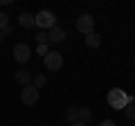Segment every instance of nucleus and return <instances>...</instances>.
Wrapping results in <instances>:
<instances>
[{
  "label": "nucleus",
  "mask_w": 135,
  "mask_h": 126,
  "mask_svg": "<svg viewBox=\"0 0 135 126\" xmlns=\"http://www.w3.org/2000/svg\"><path fill=\"white\" fill-rule=\"evenodd\" d=\"M38 97H41V92L36 90L32 83H29V86H25L23 90H20V101H23L25 106H34V104L38 101Z\"/></svg>",
  "instance_id": "obj_5"
},
{
  "label": "nucleus",
  "mask_w": 135,
  "mask_h": 126,
  "mask_svg": "<svg viewBox=\"0 0 135 126\" xmlns=\"http://www.w3.org/2000/svg\"><path fill=\"white\" fill-rule=\"evenodd\" d=\"M90 117H92L90 108H70V110H68V115H65V119L70 122V124H77V122L88 124V122H90Z\"/></svg>",
  "instance_id": "obj_3"
},
{
  "label": "nucleus",
  "mask_w": 135,
  "mask_h": 126,
  "mask_svg": "<svg viewBox=\"0 0 135 126\" xmlns=\"http://www.w3.org/2000/svg\"><path fill=\"white\" fill-rule=\"evenodd\" d=\"M2 38H5V36H2V32H0V43H2Z\"/></svg>",
  "instance_id": "obj_19"
},
{
  "label": "nucleus",
  "mask_w": 135,
  "mask_h": 126,
  "mask_svg": "<svg viewBox=\"0 0 135 126\" xmlns=\"http://www.w3.org/2000/svg\"><path fill=\"white\" fill-rule=\"evenodd\" d=\"M77 29L81 32L83 36L92 34V32H95V18H92L90 14H81V16L77 18Z\"/></svg>",
  "instance_id": "obj_4"
},
{
  "label": "nucleus",
  "mask_w": 135,
  "mask_h": 126,
  "mask_svg": "<svg viewBox=\"0 0 135 126\" xmlns=\"http://www.w3.org/2000/svg\"><path fill=\"white\" fill-rule=\"evenodd\" d=\"M124 115L128 117V119H135V101H131L128 106L124 108Z\"/></svg>",
  "instance_id": "obj_14"
},
{
  "label": "nucleus",
  "mask_w": 135,
  "mask_h": 126,
  "mask_svg": "<svg viewBox=\"0 0 135 126\" xmlns=\"http://www.w3.org/2000/svg\"><path fill=\"white\" fill-rule=\"evenodd\" d=\"M14 59L23 65V63H27L29 59H32V50H29V45H25V43H18L14 47Z\"/></svg>",
  "instance_id": "obj_7"
},
{
  "label": "nucleus",
  "mask_w": 135,
  "mask_h": 126,
  "mask_svg": "<svg viewBox=\"0 0 135 126\" xmlns=\"http://www.w3.org/2000/svg\"><path fill=\"white\" fill-rule=\"evenodd\" d=\"M45 83H47V79H45V74H36V77H34V83H32V86L36 88V90H41V88H43Z\"/></svg>",
  "instance_id": "obj_12"
},
{
  "label": "nucleus",
  "mask_w": 135,
  "mask_h": 126,
  "mask_svg": "<svg viewBox=\"0 0 135 126\" xmlns=\"http://www.w3.org/2000/svg\"><path fill=\"white\" fill-rule=\"evenodd\" d=\"M43 63H45V68H47L50 72H56V70L63 68V54L61 52H50L47 56L43 59Z\"/></svg>",
  "instance_id": "obj_6"
},
{
  "label": "nucleus",
  "mask_w": 135,
  "mask_h": 126,
  "mask_svg": "<svg viewBox=\"0 0 135 126\" xmlns=\"http://www.w3.org/2000/svg\"><path fill=\"white\" fill-rule=\"evenodd\" d=\"M36 52H38V54H43V59H45V56L50 54V47H47V45H38V47H36Z\"/></svg>",
  "instance_id": "obj_16"
},
{
  "label": "nucleus",
  "mask_w": 135,
  "mask_h": 126,
  "mask_svg": "<svg viewBox=\"0 0 135 126\" xmlns=\"http://www.w3.org/2000/svg\"><path fill=\"white\" fill-rule=\"evenodd\" d=\"M101 126H115V122H113V119H104V122H101Z\"/></svg>",
  "instance_id": "obj_17"
},
{
  "label": "nucleus",
  "mask_w": 135,
  "mask_h": 126,
  "mask_svg": "<svg viewBox=\"0 0 135 126\" xmlns=\"http://www.w3.org/2000/svg\"><path fill=\"white\" fill-rule=\"evenodd\" d=\"M5 27H9V16H7L5 11H0V32H2Z\"/></svg>",
  "instance_id": "obj_15"
},
{
  "label": "nucleus",
  "mask_w": 135,
  "mask_h": 126,
  "mask_svg": "<svg viewBox=\"0 0 135 126\" xmlns=\"http://www.w3.org/2000/svg\"><path fill=\"white\" fill-rule=\"evenodd\" d=\"M86 45H88V47H99V45H101V36L97 34V32L88 34L86 36Z\"/></svg>",
  "instance_id": "obj_11"
},
{
  "label": "nucleus",
  "mask_w": 135,
  "mask_h": 126,
  "mask_svg": "<svg viewBox=\"0 0 135 126\" xmlns=\"http://www.w3.org/2000/svg\"><path fill=\"white\" fill-rule=\"evenodd\" d=\"M36 18V27H41L45 32V29H52L54 25H56V16H54V11H47V9H43V11H38V14L34 16Z\"/></svg>",
  "instance_id": "obj_2"
},
{
  "label": "nucleus",
  "mask_w": 135,
  "mask_h": 126,
  "mask_svg": "<svg viewBox=\"0 0 135 126\" xmlns=\"http://www.w3.org/2000/svg\"><path fill=\"white\" fill-rule=\"evenodd\" d=\"M36 43H38V45H47V43H50V38H47V32H43V29H41L38 34H36Z\"/></svg>",
  "instance_id": "obj_13"
},
{
  "label": "nucleus",
  "mask_w": 135,
  "mask_h": 126,
  "mask_svg": "<svg viewBox=\"0 0 135 126\" xmlns=\"http://www.w3.org/2000/svg\"><path fill=\"white\" fill-rule=\"evenodd\" d=\"M47 38H50V43H63V38H65V32H63L59 25H54V27L47 32Z\"/></svg>",
  "instance_id": "obj_8"
},
{
  "label": "nucleus",
  "mask_w": 135,
  "mask_h": 126,
  "mask_svg": "<svg viewBox=\"0 0 135 126\" xmlns=\"http://www.w3.org/2000/svg\"><path fill=\"white\" fill-rule=\"evenodd\" d=\"M131 101H135V99L131 97V95H126L122 88H113V90L108 92V106L115 108V110H124Z\"/></svg>",
  "instance_id": "obj_1"
},
{
  "label": "nucleus",
  "mask_w": 135,
  "mask_h": 126,
  "mask_svg": "<svg viewBox=\"0 0 135 126\" xmlns=\"http://www.w3.org/2000/svg\"><path fill=\"white\" fill-rule=\"evenodd\" d=\"M70 126H88V124H83V122H77V124H70Z\"/></svg>",
  "instance_id": "obj_18"
},
{
  "label": "nucleus",
  "mask_w": 135,
  "mask_h": 126,
  "mask_svg": "<svg viewBox=\"0 0 135 126\" xmlns=\"http://www.w3.org/2000/svg\"><path fill=\"white\" fill-rule=\"evenodd\" d=\"M133 99H135V97H133Z\"/></svg>",
  "instance_id": "obj_20"
},
{
  "label": "nucleus",
  "mask_w": 135,
  "mask_h": 126,
  "mask_svg": "<svg viewBox=\"0 0 135 126\" xmlns=\"http://www.w3.org/2000/svg\"><path fill=\"white\" fill-rule=\"evenodd\" d=\"M14 79H16V83H20V86H29L32 83V72H27V70H16V74H14Z\"/></svg>",
  "instance_id": "obj_9"
},
{
  "label": "nucleus",
  "mask_w": 135,
  "mask_h": 126,
  "mask_svg": "<svg viewBox=\"0 0 135 126\" xmlns=\"http://www.w3.org/2000/svg\"><path fill=\"white\" fill-rule=\"evenodd\" d=\"M18 25H20V27H25V29H29V27H34V25H36V18H34L32 14H27V11H25V14L18 16Z\"/></svg>",
  "instance_id": "obj_10"
}]
</instances>
